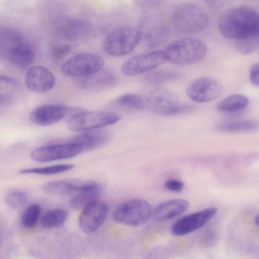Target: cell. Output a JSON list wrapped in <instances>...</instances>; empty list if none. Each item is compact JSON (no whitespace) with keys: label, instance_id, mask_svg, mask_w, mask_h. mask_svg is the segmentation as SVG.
<instances>
[{"label":"cell","instance_id":"obj_3","mask_svg":"<svg viewBox=\"0 0 259 259\" xmlns=\"http://www.w3.org/2000/svg\"><path fill=\"white\" fill-rule=\"evenodd\" d=\"M207 47L201 40L186 37L169 43L163 51L167 61L171 63L187 65L202 60L207 53Z\"/></svg>","mask_w":259,"mask_h":259},{"label":"cell","instance_id":"obj_13","mask_svg":"<svg viewBox=\"0 0 259 259\" xmlns=\"http://www.w3.org/2000/svg\"><path fill=\"white\" fill-rule=\"evenodd\" d=\"M218 211L215 207H208L185 215L177 221L171 226V233L180 236L191 233L204 226Z\"/></svg>","mask_w":259,"mask_h":259},{"label":"cell","instance_id":"obj_8","mask_svg":"<svg viewBox=\"0 0 259 259\" xmlns=\"http://www.w3.org/2000/svg\"><path fill=\"white\" fill-rule=\"evenodd\" d=\"M151 214V206L147 201L135 199L120 205L114 211L112 217L117 223L138 226L145 223Z\"/></svg>","mask_w":259,"mask_h":259},{"label":"cell","instance_id":"obj_19","mask_svg":"<svg viewBox=\"0 0 259 259\" xmlns=\"http://www.w3.org/2000/svg\"><path fill=\"white\" fill-rule=\"evenodd\" d=\"M111 135L107 131L93 130L84 131L72 137L70 142L80 144L83 151L91 150L106 144L110 139Z\"/></svg>","mask_w":259,"mask_h":259},{"label":"cell","instance_id":"obj_22","mask_svg":"<svg viewBox=\"0 0 259 259\" xmlns=\"http://www.w3.org/2000/svg\"><path fill=\"white\" fill-rule=\"evenodd\" d=\"M90 28L89 25L84 21L71 20L62 26L61 33L64 37L68 39H75L88 34Z\"/></svg>","mask_w":259,"mask_h":259},{"label":"cell","instance_id":"obj_14","mask_svg":"<svg viewBox=\"0 0 259 259\" xmlns=\"http://www.w3.org/2000/svg\"><path fill=\"white\" fill-rule=\"evenodd\" d=\"M108 213V206L104 202L96 200L84 207L78 222L80 229L85 233L96 231L104 222Z\"/></svg>","mask_w":259,"mask_h":259},{"label":"cell","instance_id":"obj_15","mask_svg":"<svg viewBox=\"0 0 259 259\" xmlns=\"http://www.w3.org/2000/svg\"><path fill=\"white\" fill-rule=\"evenodd\" d=\"M80 109L60 105H44L32 110L29 119L34 123L48 126L62 119L68 114L76 113Z\"/></svg>","mask_w":259,"mask_h":259},{"label":"cell","instance_id":"obj_1","mask_svg":"<svg viewBox=\"0 0 259 259\" xmlns=\"http://www.w3.org/2000/svg\"><path fill=\"white\" fill-rule=\"evenodd\" d=\"M218 27L223 36L236 41L242 55L259 47V13L253 9L239 7L227 10L220 17Z\"/></svg>","mask_w":259,"mask_h":259},{"label":"cell","instance_id":"obj_30","mask_svg":"<svg viewBox=\"0 0 259 259\" xmlns=\"http://www.w3.org/2000/svg\"><path fill=\"white\" fill-rule=\"evenodd\" d=\"M27 198V195L25 192L14 190L6 194L5 201L7 206L16 209L23 206L26 203Z\"/></svg>","mask_w":259,"mask_h":259},{"label":"cell","instance_id":"obj_7","mask_svg":"<svg viewBox=\"0 0 259 259\" xmlns=\"http://www.w3.org/2000/svg\"><path fill=\"white\" fill-rule=\"evenodd\" d=\"M120 119V115L113 112L80 110L70 117L67 127L73 132H84L114 124Z\"/></svg>","mask_w":259,"mask_h":259},{"label":"cell","instance_id":"obj_12","mask_svg":"<svg viewBox=\"0 0 259 259\" xmlns=\"http://www.w3.org/2000/svg\"><path fill=\"white\" fill-rule=\"evenodd\" d=\"M81 152L80 144L69 142L36 148L31 152V157L35 161L44 162L71 158Z\"/></svg>","mask_w":259,"mask_h":259},{"label":"cell","instance_id":"obj_11","mask_svg":"<svg viewBox=\"0 0 259 259\" xmlns=\"http://www.w3.org/2000/svg\"><path fill=\"white\" fill-rule=\"evenodd\" d=\"M223 88L220 82L216 78L204 76L197 78L188 85L186 93L188 97L196 102H208L220 96Z\"/></svg>","mask_w":259,"mask_h":259},{"label":"cell","instance_id":"obj_26","mask_svg":"<svg viewBox=\"0 0 259 259\" xmlns=\"http://www.w3.org/2000/svg\"><path fill=\"white\" fill-rule=\"evenodd\" d=\"M256 127L255 123L249 119L223 122L218 124L216 128L225 132H238L252 131Z\"/></svg>","mask_w":259,"mask_h":259},{"label":"cell","instance_id":"obj_6","mask_svg":"<svg viewBox=\"0 0 259 259\" xmlns=\"http://www.w3.org/2000/svg\"><path fill=\"white\" fill-rule=\"evenodd\" d=\"M141 38L142 33L138 29L132 26L123 27L106 36L103 48L109 55L121 56L132 52Z\"/></svg>","mask_w":259,"mask_h":259},{"label":"cell","instance_id":"obj_21","mask_svg":"<svg viewBox=\"0 0 259 259\" xmlns=\"http://www.w3.org/2000/svg\"><path fill=\"white\" fill-rule=\"evenodd\" d=\"M101 188L97 184L94 186L77 193L69 201L70 207L73 209L83 208L89 203L97 200Z\"/></svg>","mask_w":259,"mask_h":259},{"label":"cell","instance_id":"obj_25","mask_svg":"<svg viewBox=\"0 0 259 259\" xmlns=\"http://www.w3.org/2000/svg\"><path fill=\"white\" fill-rule=\"evenodd\" d=\"M180 74L176 70L170 69H159L151 70L145 76V80L149 83L157 84L176 80Z\"/></svg>","mask_w":259,"mask_h":259},{"label":"cell","instance_id":"obj_27","mask_svg":"<svg viewBox=\"0 0 259 259\" xmlns=\"http://www.w3.org/2000/svg\"><path fill=\"white\" fill-rule=\"evenodd\" d=\"M74 167V165L72 164H57L42 167L22 169L19 170V173L21 174H35L43 175H54L70 170Z\"/></svg>","mask_w":259,"mask_h":259},{"label":"cell","instance_id":"obj_9","mask_svg":"<svg viewBox=\"0 0 259 259\" xmlns=\"http://www.w3.org/2000/svg\"><path fill=\"white\" fill-rule=\"evenodd\" d=\"M104 65L103 58L90 53L77 54L64 62L61 66L62 72L67 76L86 77L102 70Z\"/></svg>","mask_w":259,"mask_h":259},{"label":"cell","instance_id":"obj_24","mask_svg":"<svg viewBox=\"0 0 259 259\" xmlns=\"http://www.w3.org/2000/svg\"><path fill=\"white\" fill-rule=\"evenodd\" d=\"M68 213L67 210L56 208L50 210L42 217L41 226L46 229H52L61 226L67 220Z\"/></svg>","mask_w":259,"mask_h":259},{"label":"cell","instance_id":"obj_20","mask_svg":"<svg viewBox=\"0 0 259 259\" xmlns=\"http://www.w3.org/2000/svg\"><path fill=\"white\" fill-rule=\"evenodd\" d=\"M115 81V76L112 72L102 69L97 73L82 77L80 83L84 89H100L111 87Z\"/></svg>","mask_w":259,"mask_h":259},{"label":"cell","instance_id":"obj_16","mask_svg":"<svg viewBox=\"0 0 259 259\" xmlns=\"http://www.w3.org/2000/svg\"><path fill=\"white\" fill-rule=\"evenodd\" d=\"M55 83L54 74L42 66H34L28 70L25 75V84L30 91L43 93L51 90Z\"/></svg>","mask_w":259,"mask_h":259},{"label":"cell","instance_id":"obj_32","mask_svg":"<svg viewBox=\"0 0 259 259\" xmlns=\"http://www.w3.org/2000/svg\"><path fill=\"white\" fill-rule=\"evenodd\" d=\"M184 185L183 182L173 179L167 181L164 184V187L169 191L179 192L183 189Z\"/></svg>","mask_w":259,"mask_h":259},{"label":"cell","instance_id":"obj_28","mask_svg":"<svg viewBox=\"0 0 259 259\" xmlns=\"http://www.w3.org/2000/svg\"><path fill=\"white\" fill-rule=\"evenodd\" d=\"M115 105L129 109H144L143 97L134 94H127L119 97L114 102Z\"/></svg>","mask_w":259,"mask_h":259},{"label":"cell","instance_id":"obj_18","mask_svg":"<svg viewBox=\"0 0 259 259\" xmlns=\"http://www.w3.org/2000/svg\"><path fill=\"white\" fill-rule=\"evenodd\" d=\"M189 207V202L183 199H175L159 204L154 210L155 221L164 222L172 219L183 213Z\"/></svg>","mask_w":259,"mask_h":259},{"label":"cell","instance_id":"obj_4","mask_svg":"<svg viewBox=\"0 0 259 259\" xmlns=\"http://www.w3.org/2000/svg\"><path fill=\"white\" fill-rule=\"evenodd\" d=\"M171 22L180 31L193 33L204 29L208 25L209 18L199 5L186 3L179 6L173 12Z\"/></svg>","mask_w":259,"mask_h":259},{"label":"cell","instance_id":"obj_34","mask_svg":"<svg viewBox=\"0 0 259 259\" xmlns=\"http://www.w3.org/2000/svg\"><path fill=\"white\" fill-rule=\"evenodd\" d=\"M1 80L2 81H4V82H6V83L13 85H17V83L16 81L9 76H5V75H1Z\"/></svg>","mask_w":259,"mask_h":259},{"label":"cell","instance_id":"obj_35","mask_svg":"<svg viewBox=\"0 0 259 259\" xmlns=\"http://www.w3.org/2000/svg\"><path fill=\"white\" fill-rule=\"evenodd\" d=\"M254 223L256 224V225L259 227V213L255 218Z\"/></svg>","mask_w":259,"mask_h":259},{"label":"cell","instance_id":"obj_29","mask_svg":"<svg viewBox=\"0 0 259 259\" xmlns=\"http://www.w3.org/2000/svg\"><path fill=\"white\" fill-rule=\"evenodd\" d=\"M41 207L37 203H33L29 205L23 212L21 218V223L25 228H32L37 224L40 214Z\"/></svg>","mask_w":259,"mask_h":259},{"label":"cell","instance_id":"obj_31","mask_svg":"<svg viewBox=\"0 0 259 259\" xmlns=\"http://www.w3.org/2000/svg\"><path fill=\"white\" fill-rule=\"evenodd\" d=\"M71 51V46L69 44L58 45L52 48L51 56L53 60L59 61L64 58Z\"/></svg>","mask_w":259,"mask_h":259},{"label":"cell","instance_id":"obj_10","mask_svg":"<svg viewBox=\"0 0 259 259\" xmlns=\"http://www.w3.org/2000/svg\"><path fill=\"white\" fill-rule=\"evenodd\" d=\"M166 61L163 51H155L130 58L122 64L120 70L125 75H135L153 70Z\"/></svg>","mask_w":259,"mask_h":259},{"label":"cell","instance_id":"obj_17","mask_svg":"<svg viewBox=\"0 0 259 259\" xmlns=\"http://www.w3.org/2000/svg\"><path fill=\"white\" fill-rule=\"evenodd\" d=\"M96 184V182L91 181L67 179L47 183L42 186V190L48 194L64 195L77 193Z\"/></svg>","mask_w":259,"mask_h":259},{"label":"cell","instance_id":"obj_33","mask_svg":"<svg viewBox=\"0 0 259 259\" xmlns=\"http://www.w3.org/2000/svg\"><path fill=\"white\" fill-rule=\"evenodd\" d=\"M249 79L253 84L259 87V63L254 64L250 68Z\"/></svg>","mask_w":259,"mask_h":259},{"label":"cell","instance_id":"obj_23","mask_svg":"<svg viewBox=\"0 0 259 259\" xmlns=\"http://www.w3.org/2000/svg\"><path fill=\"white\" fill-rule=\"evenodd\" d=\"M248 104L249 100L246 97L240 94H232L220 101L217 108L224 112H235L245 108Z\"/></svg>","mask_w":259,"mask_h":259},{"label":"cell","instance_id":"obj_2","mask_svg":"<svg viewBox=\"0 0 259 259\" xmlns=\"http://www.w3.org/2000/svg\"><path fill=\"white\" fill-rule=\"evenodd\" d=\"M0 54L13 65L20 68L30 66L34 59V50L17 30L8 27L0 30Z\"/></svg>","mask_w":259,"mask_h":259},{"label":"cell","instance_id":"obj_5","mask_svg":"<svg viewBox=\"0 0 259 259\" xmlns=\"http://www.w3.org/2000/svg\"><path fill=\"white\" fill-rule=\"evenodd\" d=\"M143 98L144 109L157 114L172 115L187 111L186 104H181L175 94L164 89H154Z\"/></svg>","mask_w":259,"mask_h":259}]
</instances>
